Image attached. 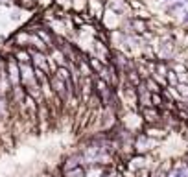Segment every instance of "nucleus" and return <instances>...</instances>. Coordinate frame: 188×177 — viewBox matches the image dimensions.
<instances>
[{"label":"nucleus","mask_w":188,"mask_h":177,"mask_svg":"<svg viewBox=\"0 0 188 177\" xmlns=\"http://www.w3.org/2000/svg\"><path fill=\"white\" fill-rule=\"evenodd\" d=\"M157 144H159V140L148 137L146 133H140V135L135 137V144H133V148H135L137 155H146L149 149H153L155 146H157Z\"/></svg>","instance_id":"f257e3e1"}]
</instances>
